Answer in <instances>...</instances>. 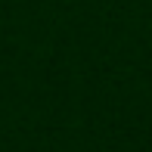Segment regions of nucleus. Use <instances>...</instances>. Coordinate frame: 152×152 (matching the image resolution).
<instances>
[]
</instances>
